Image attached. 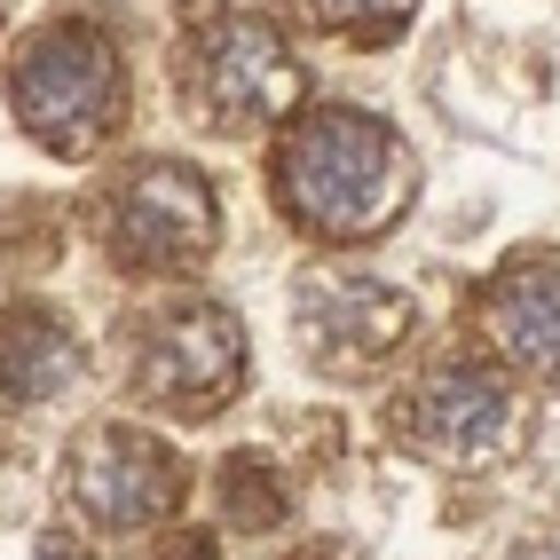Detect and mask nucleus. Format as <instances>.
Instances as JSON below:
<instances>
[{
	"mask_svg": "<svg viewBox=\"0 0 560 560\" xmlns=\"http://www.w3.org/2000/svg\"><path fill=\"white\" fill-rule=\"evenodd\" d=\"M308 9H316L331 32H348V40H395L419 0H308Z\"/></svg>",
	"mask_w": 560,
	"mask_h": 560,
	"instance_id": "nucleus-12",
	"label": "nucleus"
},
{
	"mask_svg": "<svg viewBox=\"0 0 560 560\" xmlns=\"http://www.w3.org/2000/svg\"><path fill=\"white\" fill-rule=\"evenodd\" d=\"M474 340L513 380H560V260H521L481 284Z\"/></svg>",
	"mask_w": 560,
	"mask_h": 560,
	"instance_id": "nucleus-9",
	"label": "nucleus"
},
{
	"mask_svg": "<svg viewBox=\"0 0 560 560\" xmlns=\"http://www.w3.org/2000/svg\"><path fill=\"white\" fill-rule=\"evenodd\" d=\"M151 560H221V537L213 529H166L151 545Z\"/></svg>",
	"mask_w": 560,
	"mask_h": 560,
	"instance_id": "nucleus-14",
	"label": "nucleus"
},
{
	"mask_svg": "<svg viewBox=\"0 0 560 560\" xmlns=\"http://www.w3.org/2000/svg\"><path fill=\"white\" fill-rule=\"evenodd\" d=\"M410 324H419L410 292L371 269H308L292 292V340L324 380H380L402 355Z\"/></svg>",
	"mask_w": 560,
	"mask_h": 560,
	"instance_id": "nucleus-8",
	"label": "nucleus"
},
{
	"mask_svg": "<svg viewBox=\"0 0 560 560\" xmlns=\"http://www.w3.org/2000/svg\"><path fill=\"white\" fill-rule=\"evenodd\" d=\"M9 110L48 159H88L127 119V56L95 24H48L9 63Z\"/></svg>",
	"mask_w": 560,
	"mask_h": 560,
	"instance_id": "nucleus-2",
	"label": "nucleus"
},
{
	"mask_svg": "<svg viewBox=\"0 0 560 560\" xmlns=\"http://www.w3.org/2000/svg\"><path fill=\"white\" fill-rule=\"evenodd\" d=\"M63 498L95 537H151L190 498V466L151 427L103 419L63 451Z\"/></svg>",
	"mask_w": 560,
	"mask_h": 560,
	"instance_id": "nucleus-6",
	"label": "nucleus"
},
{
	"mask_svg": "<svg viewBox=\"0 0 560 560\" xmlns=\"http://www.w3.org/2000/svg\"><path fill=\"white\" fill-rule=\"evenodd\" d=\"M269 190L292 213V230L324 245H371L402 221L419 166H410V142L387 119H371L355 103H301L277 127Z\"/></svg>",
	"mask_w": 560,
	"mask_h": 560,
	"instance_id": "nucleus-1",
	"label": "nucleus"
},
{
	"mask_svg": "<svg viewBox=\"0 0 560 560\" xmlns=\"http://www.w3.org/2000/svg\"><path fill=\"white\" fill-rule=\"evenodd\" d=\"M301 103H308V71L269 16H213L190 32V48H182V110L206 135H221V142L277 135Z\"/></svg>",
	"mask_w": 560,
	"mask_h": 560,
	"instance_id": "nucleus-3",
	"label": "nucleus"
},
{
	"mask_svg": "<svg viewBox=\"0 0 560 560\" xmlns=\"http://www.w3.org/2000/svg\"><path fill=\"white\" fill-rule=\"evenodd\" d=\"M395 442H410L434 466H498L521 442V395L513 371L490 355H442L427 371H410V387L387 410Z\"/></svg>",
	"mask_w": 560,
	"mask_h": 560,
	"instance_id": "nucleus-5",
	"label": "nucleus"
},
{
	"mask_svg": "<svg viewBox=\"0 0 560 560\" xmlns=\"http://www.w3.org/2000/svg\"><path fill=\"white\" fill-rule=\"evenodd\" d=\"M88 380V348L56 308L40 301H9L0 308V419L48 410Z\"/></svg>",
	"mask_w": 560,
	"mask_h": 560,
	"instance_id": "nucleus-10",
	"label": "nucleus"
},
{
	"mask_svg": "<svg viewBox=\"0 0 560 560\" xmlns=\"http://www.w3.org/2000/svg\"><path fill=\"white\" fill-rule=\"evenodd\" d=\"M103 245L127 277H182L221 245V198L190 159H135L103 198Z\"/></svg>",
	"mask_w": 560,
	"mask_h": 560,
	"instance_id": "nucleus-7",
	"label": "nucleus"
},
{
	"mask_svg": "<svg viewBox=\"0 0 560 560\" xmlns=\"http://www.w3.org/2000/svg\"><path fill=\"white\" fill-rule=\"evenodd\" d=\"M0 560H88L63 529H24V537H0Z\"/></svg>",
	"mask_w": 560,
	"mask_h": 560,
	"instance_id": "nucleus-13",
	"label": "nucleus"
},
{
	"mask_svg": "<svg viewBox=\"0 0 560 560\" xmlns=\"http://www.w3.org/2000/svg\"><path fill=\"white\" fill-rule=\"evenodd\" d=\"M513 560H552V552H513Z\"/></svg>",
	"mask_w": 560,
	"mask_h": 560,
	"instance_id": "nucleus-15",
	"label": "nucleus"
},
{
	"mask_svg": "<svg viewBox=\"0 0 560 560\" xmlns=\"http://www.w3.org/2000/svg\"><path fill=\"white\" fill-rule=\"evenodd\" d=\"M245 387V324L221 301H166L127 331V395L166 419H213Z\"/></svg>",
	"mask_w": 560,
	"mask_h": 560,
	"instance_id": "nucleus-4",
	"label": "nucleus"
},
{
	"mask_svg": "<svg viewBox=\"0 0 560 560\" xmlns=\"http://www.w3.org/2000/svg\"><path fill=\"white\" fill-rule=\"evenodd\" d=\"M213 513H221V529L230 537H277V521L292 513V490H284V466L269 458H221L213 466Z\"/></svg>",
	"mask_w": 560,
	"mask_h": 560,
	"instance_id": "nucleus-11",
	"label": "nucleus"
}]
</instances>
